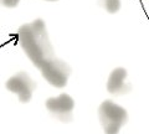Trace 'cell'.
Here are the masks:
<instances>
[{
  "mask_svg": "<svg viewBox=\"0 0 149 134\" xmlns=\"http://www.w3.org/2000/svg\"><path fill=\"white\" fill-rule=\"evenodd\" d=\"M39 70L41 71V75L45 80L57 88H62L66 86L68 77L71 75V67L57 57H54L52 60L47 61Z\"/></svg>",
  "mask_w": 149,
  "mask_h": 134,
  "instance_id": "3957f363",
  "label": "cell"
},
{
  "mask_svg": "<svg viewBox=\"0 0 149 134\" xmlns=\"http://www.w3.org/2000/svg\"><path fill=\"white\" fill-rule=\"evenodd\" d=\"M17 36L24 52L37 68L56 57L44 20L36 19L22 25L19 29Z\"/></svg>",
  "mask_w": 149,
  "mask_h": 134,
  "instance_id": "6da1fadb",
  "label": "cell"
},
{
  "mask_svg": "<svg viewBox=\"0 0 149 134\" xmlns=\"http://www.w3.org/2000/svg\"><path fill=\"white\" fill-rule=\"evenodd\" d=\"M20 0H0V5H4L6 8H15Z\"/></svg>",
  "mask_w": 149,
  "mask_h": 134,
  "instance_id": "ba28073f",
  "label": "cell"
},
{
  "mask_svg": "<svg viewBox=\"0 0 149 134\" xmlns=\"http://www.w3.org/2000/svg\"><path fill=\"white\" fill-rule=\"evenodd\" d=\"M47 1H57V0H47Z\"/></svg>",
  "mask_w": 149,
  "mask_h": 134,
  "instance_id": "9c48e42d",
  "label": "cell"
},
{
  "mask_svg": "<svg viewBox=\"0 0 149 134\" xmlns=\"http://www.w3.org/2000/svg\"><path fill=\"white\" fill-rule=\"evenodd\" d=\"M74 107V102L72 97L63 93L58 97L49 98L46 101V108L47 110L61 122H71L72 121V110Z\"/></svg>",
  "mask_w": 149,
  "mask_h": 134,
  "instance_id": "5b68a950",
  "label": "cell"
},
{
  "mask_svg": "<svg viewBox=\"0 0 149 134\" xmlns=\"http://www.w3.org/2000/svg\"><path fill=\"white\" fill-rule=\"evenodd\" d=\"M127 77V71L122 67L113 70L107 82V90L113 94H124L130 91V86L125 83L124 80Z\"/></svg>",
  "mask_w": 149,
  "mask_h": 134,
  "instance_id": "8992f818",
  "label": "cell"
},
{
  "mask_svg": "<svg viewBox=\"0 0 149 134\" xmlns=\"http://www.w3.org/2000/svg\"><path fill=\"white\" fill-rule=\"evenodd\" d=\"M100 121L106 134H117L127 122V112L112 101H104L98 109Z\"/></svg>",
  "mask_w": 149,
  "mask_h": 134,
  "instance_id": "7a4b0ae2",
  "label": "cell"
},
{
  "mask_svg": "<svg viewBox=\"0 0 149 134\" xmlns=\"http://www.w3.org/2000/svg\"><path fill=\"white\" fill-rule=\"evenodd\" d=\"M35 87V82L31 80L26 72L22 71L17 72L16 75L10 77L6 82V88L13 93H15L19 97L20 102L22 103H26L31 99Z\"/></svg>",
  "mask_w": 149,
  "mask_h": 134,
  "instance_id": "277c9868",
  "label": "cell"
},
{
  "mask_svg": "<svg viewBox=\"0 0 149 134\" xmlns=\"http://www.w3.org/2000/svg\"><path fill=\"white\" fill-rule=\"evenodd\" d=\"M103 5L106 8V10L111 12V14H114L119 10L120 8V0H103Z\"/></svg>",
  "mask_w": 149,
  "mask_h": 134,
  "instance_id": "52a82bcc",
  "label": "cell"
}]
</instances>
